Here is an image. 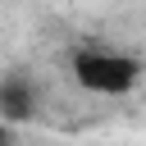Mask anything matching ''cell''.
Masks as SVG:
<instances>
[{
  "label": "cell",
  "mask_w": 146,
  "mask_h": 146,
  "mask_svg": "<svg viewBox=\"0 0 146 146\" xmlns=\"http://www.w3.org/2000/svg\"><path fill=\"white\" fill-rule=\"evenodd\" d=\"M141 78V64L123 50H78L73 55V82L91 96H128Z\"/></svg>",
  "instance_id": "6da1fadb"
},
{
  "label": "cell",
  "mask_w": 146,
  "mask_h": 146,
  "mask_svg": "<svg viewBox=\"0 0 146 146\" xmlns=\"http://www.w3.org/2000/svg\"><path fill=\"white\" fill-rule=\"evenodd\" d=\"M32 105H36V96H32V82L27 78H5L0 82V114L5 119H27Z\"/></svg>",
  "instance_id": "7a4b0ae2"
}]
</instances>
